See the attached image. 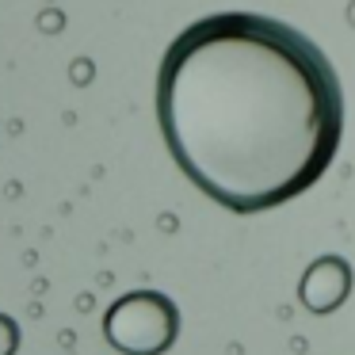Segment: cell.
I'll return each instance as SVG.
<instances>
[{
	"label": "cell",
	"mask_w": 355,
	"mask_h": 355,
	"mask_svg": "<svg viewBox=\"0 0 355 355\" xmlns=\"http://www.w3.org/2000/svg\"><path fill=\"white\" fill-rule=\"evenodd\" d=\"M157 123L207 199L263 214L324 176L344 138V92L302 31L218 12L172 39L157 69Z\"/></svg>",
	"instance_id": "obj_1"
},
{
	"label": "cell",
	"mask_w": 355,
	"mask_h": 355,
	"mask_svg": "<svg viewBox=\"0 0 355 355\" xmlns=\"http://www.w3.org/2000/svg\"><path fill=\"white\" fill-rule=\"evenodd\" d=\"M107 340L126 355H161L176 340V309L161 294H130L111 306Z\"/></svg>",
	"instance_id": "obj_2"
},
{
	"label": "cell",
	"mask_w": 355,
	"mask_h": 355,
	"mask_svg": "<svg viewBox=\"0 0 355 355\" xmlns=\"http://www.w3.org/2000/svg\"><path fill=\"white\" fill-rule=\"evenodd\" d=\"M347 291H352V271H347V263L336 260V256L317 260L313 268L306 271V279H302V302H306V309H313V313H332V309L347 298Z\"/></svg>",
	"instance_id": "obj_3"
}]
</instances>
